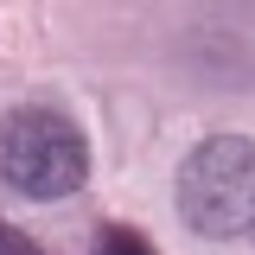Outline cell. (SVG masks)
<instances>
[{"label": "cell", "mask_w": 255, "mask_h": 255, "mask_svg": "<svg viewBox=\"0 0 255 255\" xmlns=\"http://www.w3.org/2000/svg\"><path fill=\"white\" fill-rule=\"evenodd\" d=\"M179 217L204 243H230L255 230V140L249 134H211L179 166Z\"/></svg>", "instance_id": "obj_1"}, {"label": "cell", "mask_w": 255, "mask_h": 255, "mask_svg": "<svg viewBox=\"0 0 255 255\" xmlns=\"http://www.w3.org/2000/svg\"><path fill=\"white\" fill-rule=\"evenodd\" d=\"M0 179L19 198H70L90 179V140L58 109H6L0 115Z\"/></svg>", "instance_id": "obj_2"}, {"label": "cell", "mask_w": 255, "mask_h": 255, "mask_svg": "<svg viewBox=\"0 0 255 255\" xmlns=\"http://www.w3.org/2000/svg\"><path fill=\"white\" fill-rule=\"evenodd\" d=\"M96 255H153V249H147V243H140L134 230L109 223V230H102V243H96Z\"/></svg>", "instance_id": "obj_3"}, {"label": "cell", "mask_w": 255, "mask_h": 255, "mask_svg": "<svg viewBox=\"0 0 255 255\" xmlns=\"http://www.w3.org/2000/svg\"><path fill=\"white\" fill-rule=\"evenodd\" d=\"M0 255H45V249H38V243H32V236H19V230H13V223L0 217Z\"/></svg>", "instance_id": "obj_4"}]
</instances>
